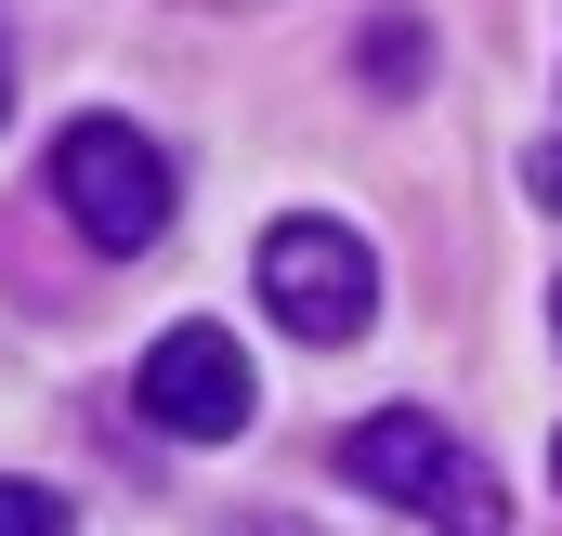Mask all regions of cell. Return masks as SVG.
<instances>
[{"mask_svg": "<svg viewBox=\"0 0 562 536\" xmlns=\"http://www.w3.org/2000/svg\"><path fill=\"white\" fill-rule=\"evenodd\" d=\"M550 327H562V288H550Z\"/></svg>", "mask_w": 562, "mask_h": 536, "instance_id": "obj_9", "label": "cell"}, {"mask_svg": "<svg viewBox=\"0 0 562 536\" xmlns=\"http://www.w3.org/2000/svg\"><path fill=\"white\" fill-rule=\"evenodd\" d=\"M249 275H262V314H276L288 340H314V354H340V340L380 327V249H367L353 223H314V210H301V223L262 236Z\"/></svg>", "mask_w": 562, "mask_h": 536, "instance_id": "obj_3", "label": "cell"}, {"mask_svg": "<svg viewBox=\"0 0 562 536\" xmlns=\"http://www.w3.org/2000/svg\"><path fill=\"white\" fill-rule=\"evenodd\" d=\"M524 183H537V210H562V144H537V157H524Z\"/></svg>", "mask_w": 562, "mask_h": 536, "instance_id": "obj_6", "label": "cell"}, {"mask_svg": "<svg viewBox=\"0 0 562 536\" xmlns=\"http://www.w3.org/2000/svg\"><path fill=\"white\" fill-rule=\"evenodd\" d=\"M144 418L170 432V445H236L249 418H262V380H249V354H236V327H170L157 354H144Z\"/></svg>", "mask_w": 562, "mask_h": 536, "instance_id": "obj_4", "label": "cell"}, {"mask_svg": "<svg viewBox=\"0 0 562 536\" xmlns=\"http://www.w3.org/2000/svg\"><path fill=\"white\" fill-rule=\"evenodd\" d=\"M340 484H367V498H393V511H419L431 536H510V498H497V471L419 418V405H380V418H353L340 432Z\"/></svg>", "mask_w": 562, "mask_h": 536, "instance_id": "obj_1", "label": "cell"}, {"mask_svg": "<svg viewBox=\"0 0 562 536\" xmlns=\"http://www.w3.org/2000/svg\"><path fill=\"white\" fill-rule=\"evenodd\" d=\"M223 536H301V524H276V511H236V524H223Z\"/></svg>", "mask_w": 562, "mask_h": 536, "instance_id": "obj_7", "label": "cell"}, {"mask_svg": "<svg viewBox=\"0 0 562 536\" xmlns=\"http://www.w3.org/2000/svg\"><path fill=\"white\" fill-rule=\"evenodd\" d=\"M40 183H53V210L105 249V263H132L170 236V157L132 132V119H66L53 157H40Z\"/></svg>", "mask_w": 562, "mask_h": 536, "instance_id": "obj_2", "label": "cell"}, {"mask_svg": "<svg viewBox=\"0 0 562 536\" xmlns=\"http://www.w3.org/2000/svg\"><path fill=\"white\" fill-rule=\"evenodd\" d=\"M0 536H66V498H53V484H13V471H0Z\"/></svg>", "mask_w": 562, "mask_h": 536, "instance_id": "obj_5", "label": "cell"}, {"mask_svg": "<svg viewBox=\"0 0 562 536\" xmlns=\"http://www.w3.org/2000/svg\"><path fill=\"white\" fill-rule=\"evenodd\" d=\"M550 471H562V445H550Z\"/></svg>", "mask_w": 562, "mask_h": 536, "instance_id": "obj_10", "label": "cell"}, {"mask_svg": "<svg viewBox=\"0 0 562 536\" xmlns=\"http://www.w3.org/2000/svg\"><path fill=\"white\" fill-rule=\"evenodd\" d=\"M0 119H13V40H0Z\"/></svg>", "mask_w": 562, "mask_h": 536, "instance_id": "obj_8", "label": "cell"}]
</instances>
